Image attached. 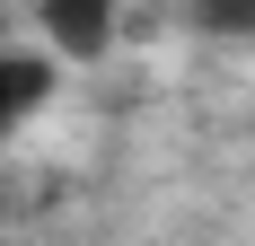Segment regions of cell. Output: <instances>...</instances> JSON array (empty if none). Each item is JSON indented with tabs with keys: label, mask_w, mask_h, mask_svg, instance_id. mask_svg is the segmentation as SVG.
Instances as JSON below:
<instances>
[{
	"label": "cell",
	"mask_w": 255,
	"mask_h": 246,
	"mask_svg": "<svg viewBox=\"0 0 255 246\" xmlns=\"http://www.w3.org/2000/svg\"><path fill=\"white\" fill-rule=\"evenodd\" d=\"M176 9L203 35H255V0H176Z\"/></svg>",
	"instance_id": "obj_3"
},
{
	"label": "cell",
	"mask_w": 255,
	"mask_h": 246,
	"mask_svg": "<svg viewBox=\"0 0 255 246\" xmlns=\"http://www.w3.org/2000/svg\"><path fill=\"white\" fill-rule=\"evenodd\" d=\"M124 26V0H35V35L62 62H97Z\"/></svg>",
	"instance_id": "obj_2"
},
{
	"label": "cell",
	"mask_w": 255,
	"mask_h": 246,
	"mask_svg": "<svg viewBox=\"0 0 255 246\" xmlns=\"http://www.w3.org/2000/svg\"><path fill=\"white\" fill-rule=\"evenodd\" d=\"M62 88V53L44 44H0V149H18V132L53 106Z\"/></svg>",
	"instance_id": "obj_1"
}]
</instances>
